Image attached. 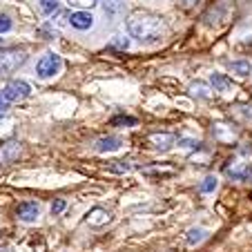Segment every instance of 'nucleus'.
Returning <instances> with one entry per match:
<instances>
[{
  "mask_svg": "<svg viewBox=\"0 0 252 252\" xmlns=\"http://www.w3.org/2000/svg\"><path fill=\"white\" fill-rule=\"evenodd\" d=\"M127 32L138 43H157L165 33V23H163V18H158L154 14L136 11L127 18Z\"/></svg>",
  "mask_w": 252,
  "mask_h": 252,
  "instance_id": "f257e3e1",
  "label": "nucleus"
},
{
  "mask_svg": "<svg viewBox=\"0 0 252 252\" xmlns=\"http://www.w3.org/2000/svg\"><path fill=\"white\" fill-rule=\"evenodd\" d=\"M63 69V58L58 56L56 52H47L40 56V61L36 63V76L47 81V78H54L58 76Z\"/></svg>",
  "mask_w": 252,
  "mask_h": 252,
  "instance_id": "f03ea898",
  "label": "nucleus"
},
{
  "mask_svg": "<svg viewBox=\"0 0 252 252\" xmlns=\"http://www.w3.org/2000/svg\"><path fill=\"white\" fill-rule=\"evenodd\" d=\"M27 54L18 52V49H5L0 52V76H9L11 71H16L18 67L25 65Z\"/></svg>",
  "mask_w": 252,
  "mask_h": 252,
  "instance_id": "7ed1b4c3",
  "label": "nucleus"
},
{
  "mask_svg": "<svg viewBox=\"0 0 252 252\" xmlns=\"http://www.w3.org/2000/svg\"><path fill=\"white\" fill-rule=\"evenodd\" d=\"M0 96H2L9 105L20 103V100H25V98L32 96V87H29V83H25V81H9L5 87H2Z\"/></svg>",
  "mask_w": 252,
  "mask_h": 252,
  "instance_id": "20e7f679",
  "label": "nucleus"
},
{
  "mask_svg": "<svg viewBox=\"0 0 252 252\" xmlns=\"http://www.w3.org/2000/svg\"><path fill=\"white\" fill-rule=\"evenodd\" d=\"M225 174L234 181H252V163H239L230 161L225 165Z\"/></svg>",
  "mask_w": 252,
  "mask_h": 252,
  "instance_id": "39448f33",
  "label": "nucleus"
},
{
  "mask_svg": "<svg viewBox=\"0 0 252 252\" xmlns=\"http://www.w3.org/2000/svg\"><path fill=\"white\" fill-rule=\"evenodd\" d=\"M16 217H18L23 223H36L40 217V208L38 203H33V201H25L16 208Z\"/></svg>",
  "mask_w": 252,
  "mask_h": 252,
  "instance_id": "423d86ee",
  "label": "nucleus"
},
{
  "mask_svg": "<svg viewBox=\"0 0 252 252\" xmlns=\"http://www.w3.org/2000/svg\"><path fill=\"white\" fill-rule=\"evenodd\" d=\"M210 85L214 87V92H219V94H234L237 85L232 83V78L221 74V71H214L210 74Z\"/></svg>",
  "mask_w": 252,
  "mask_h": 252,
  "instance_id": "0eeeda50",
  "label": "nucleus"
},
{
  "mask_svg": "<svg viewBox=\"0 0 252 252\" xmlns=\"http://www.w3.org/2000/svg\"><path fill=\"white\" fill-rule=\"evenodd\" d=\"M67 20H69V25L74 29H78V32H87V29H92V25H94V16H92L90 11H71V14L67 16Z\"/></svg>",
  "mask_w": 252,
  "mask_h": 252,
  "instance_id": "6e6552de",
  "label": "nucleus"
},
{
  "mask_svg": "<svg viewBox=\"0 0 252 252\" xmlns=\"http://www.w3.org/2000/svg\"><path fill=\"white\" fill-rule=\"evenodd\" d=\"M148 143L152 145L154 150H158V152H167V150L176 143V138L172 136V134H167V132H154V134H150L148 136Z\"/></svg>",
  "mask_w": 252,
  "mask_h": 252,
  "instance_id": "1a4fd4ad",
  "label": "nucleus"
},
{
  "mask_svg": "<svg viewBox=\"0 0 252 252\" xmlns=\"http://www.w3.org/2000/svg\"><path fill=\"white\" fill-rule=\"evenodd\" d=\"M225 9H230V0H221V2H217L214 7H210V9L205 11V16H203L205 25L223 23L225 20Z\"/></svg>",
  "mask_w": 252,
  "mask_h": 252,
  "instance_id": "9d476101",
  "label": "nucleus"
},
{
  "mask_svg": "<svg viewBox=\"0 0 252 252\" xmlns=\"http://www.w3.org/2000/svg\"><path fill=\"white\" fill-rule=\"evenodd\" d=\"M121 145H123V141H121L119 136H114V134H110V136L96 138L94 150L100 152V154H107V152H116V150H121Z\"/></svg>",
  "mask_w": 252,
  "mask_h": 252,
  "instance_id": "9b49d317",
  "label": "nucleus"
},
{
  "mask_svg": "<svg viewBox=\"0 0 252 252\" xmlns=\"http://www.w3.org/2000/svg\"><path fill=\"white\" fill-rule=\"evenodd\" d=\"M85 221L92 225V228H103V225H107L112 221V214L105 208H92L90 212H87Z\"/></svg>",
  "mask_w": 252,
  "mask_h": 252,
  "instance_id": "f8f14e48",
  "label": "nucleus"
},
{
  "mask_svg": "<svg viewBox=\"0 0 252 252\" xmlns=\"http://www.w3.org/2000/svg\"><path fill=\"white\" fill-rule=\"evenodd\" d=\"M188 92H190V96H194V98H201V100H208L210 96H212V90H210V85H208V83H203V81L190 83Z\"/></svg>",
  "mask_w": 252,
  "mask_h": 252,
  "instance_id": "ddd939ff",
  "label": "nucleus"
},
{
  "mask_svg": "<svg viewBox=\"0 0 252 252\" xmlns=\"http://www.w3.org/2000/svg\"><path fill=\"white\" fill-rule=\"evenodd\" d=\"M100 5H103V11L110 18H114V16L121 14V9H123V0H100Z\"/></svg>",
  "mask_w": 252,
  "mask_h": 252,
  "instance_id": "4468645a",
  "label": "nucleus"
},
{
  "mask_svg": "<svg viewBox=\"0 0 252 252\" xmlns=\"http://www.w3.org/2000/svg\"><path fill=\"white\" fill-rule=\"evenodd\" d=\"M230 69H232L237 76H250L252 74V63L250 61H232L230 63Z\"/></svg>",
  "mask_w": 252,
  "mask_h": 252,
  "instance_id": "2eb2a0df",
  "label": "nucleus"
},
{
  "mask_svg": "<svg viewBox=\"0 0 252 252\" xmlns=\"http://www.w3.org/2000/svg\"><path fill=\"white\" fill-rule=\"evenodd\" d=\"M217 188H219V179H217L214 174L205 176L203 181L199 183V192H201V194H212V192L217 190Z\"/></svg>",
  "mask_w": 252,
  "mask_h": 252,
  "instance_id": "dca6fc26",
  "label": "nucleus"
},
{
  "mask_svg": "<svg viewBox=\"0 0 252 252\" xmlns=\"http://www.w3.org/2000/svg\"><path fill=\"white\" fill-rule=\"evenodd\" d=\"M205 237H208V230H203V228H190L186 232V241L190 243V246H196V243H201Z\"/></svg>",
  "mask_w": 252,
  "mask_h": 252,
  "instance_id": "f3484780",
  "label": "nucleus"
},
{
  "mask_svg": "<svg viewBox=\"0 0 252 252\" xmlns=\"http://www.w3.org/2000/svg\"><path fill=\"white\" fill-rule=\"evenodd\" d=\"M38 7L45 16H54L61 9V0H38Z\"/></svg>",
  "mask_w": 252,
  "mask_h": 252,
  "instance_id": "a211bd4d",
  "label": "nucleus"
},
{
  "mask_svg": "<svg viewBox=\"0 0 252 252\" xmlns=\"http://www.w3.org/2000/svg\"><path fill=\"white\" fill-rule=\"evenodd\" d=\"M129 170H134V165L129 161H114L110 165V172H129Z\"/></svg>",
  "mask_w": 252,
  "mask_h": 252,
  "instance_id": "6ab92c4d",
  "label": "nucleus"
},
{
  "mask_svg": "<svg viewBox=\"0 0 252 252\" xmlns=\"http://www.w3.org/2000/svg\"><path fill=\"white\" fill-rule=\"evenodd\" d=\"M179 145L186 150H201V141H194V138H179Z\"/></svg>",
  "mask_w": 252,
  "mask_h": 252,
  "instance_id": "aec40b11",
  "label": "nucleus"
},
{
  "mask_svg": "<svg viewBox=\"0 0 252 252\" xmlns=\"http://www.w3.org/2000/svg\"><path fill=\"white\" fill-rule=\"evenodd\" d=\"M14 27V23H11V18L7 14H0V33L9 32V29Z\"/></svg>",
  "mask_w": 252,
  "mask_h": 252,
  "instance_id": "412c9836",
  "label": "nucleus"
},
{
  "mask_svg": "<svg viewBox=\"0 0 252 252\" xmlns=\"http://www.w3.org/2000/svg\"><path fill=\"white\" fill-rule=\"evenodd\" d=\"M112 47H116V49H129V40L123 38V36H114V38H112Z\"/></svg>",
  "mask_w": 252,
  "mask_h": 252,
  "instance_id": "4be33fe9",
  "label": "nucleus"
},
{
  "mask_svg": "<svg viewBox=\"0 0 252 252\" xmlns=\"http://www.w3.org/2000/svg\"><path fill=\"white\" fill-rule=\"evenodd\" d=\"M112 125H136V119L134 116H116V119H112Z\"/></svg>",
  "mask_w": 252,
  "mask_h": 252,
  "instance_id": "5701e85b",
  "label": "nucleus"
},
{
  "mask_svg": "<svg viewBox=\"0 0 252 252\" xmlns=\"http://www.w3.org/2000/svg\"><path fill=\"white\" fill-rule=\"evenodd\" d=\"M71 7H78V9H87V7H92L96 2V0H67Z\"/></svg>",
  "mask_w": 252,
  "mask_h": 252,
  "instance_id": "b1692460",
  "label": "nucleus"
},
{
  "mask_svg": "<svg viewBox=\"0 0 252 252\" xmlns=\"http://www.w3.org/2000/svg\"><path fill=\"white\" fill-rule=\"evenodd\" d=\"M65 208H67V201L65 199H56L52 203V214H61Z\"/></svg>",
  "mask_w": 252,
  "mask_h": 252,
  "instance_id": "393cba45",
  "label": "nucleus"
},
{
  "mask_svg": "<svg viewBox=\"0 0 252 252\" xmlns=\"http://www.w3.org/2000/svg\"><path fill=\"white\" fill-rule=\"evenodd\" d=\"M7 107H9V103H7V100L2 98V96H0V114H5Z\"/></svg>",
  "mask_w": 252,
  "mask_h": 252,
  "instance_id": "a878e982",
  "label": "nucleus"
},
{
  "mask_svg": "<svg viewBox=\"0 0 252 252\" xmlns=\"http://www.w3.org/2000/svg\"><path fill=\"white\" fill-rule=\"evenodd\" d=\"M2 45H5V40H2V38H0V47H2Z\"/></svg>",
  "mask_w": 252,
  "mask_h": 252,
  "instance_id": "bb28decb",
  "label": "nucleus"
}]
</instances>
